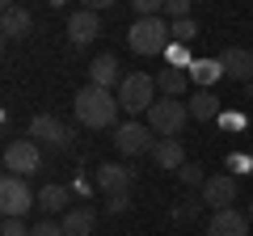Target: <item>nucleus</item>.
I'll use <instances>...</instances> for the list:
<instances>
[{
  "instance_id": "1",
  "label": "nucleus",
  "mask_w": 253,
  "mask_h": 236,
  "mask_svg": "<svg viewBox=\"0 0 253 236\" xmlns=\"http://www.w3.org/2000/svg\"><path fill=\"white\" fill-rule=\"evenodd\" d=\"M72 110H76V122H81V127L106 131V127H114V122H118V110H123V106H118V93L97 89V84H84V89L76 93Z\"/></svg>"
},
{
  "instance_id": "2",
  "label": "nucleus",
  "mask_w": 253,
  "mask_h": 236,
  "mask_svg": "<svg viewBox=\"0 0 253 236\" xmlns=\"http://www.w3.org/2000/svg\"><path fill=\"white\" fill-rule=\"evenodd\" d=\"M126 42L135 55H165L173 46V26L165 17H135L126 30Z\"/></svg>"
},
{
  "instance_id": "3",
  "label": "nucleus",
  "mask_w": 253,
  "mask_h": 236,
  "mask_svg": "<svg viewBox=\"0 0 253 236\" xmlns=\"http://www.w3.org/2000/svg\"><path fill=\"white\" fill-rule=\"evenodd\" d=\"M118 106L126 114H148L156 106V76L148 72H126L123 84H118Z\"/></svg>"
},
{
  "instance_id": "4",
  "label": "nucleus",
  "mask_w": 253,
  "mask_h": 236,
  "mask_svg": "<svg viewBox=\"0 0 253 236\" xmlns=\"http://www.w3.org/2000/svg\"><path fill=\"white\" fill-rule=\"evenodd\" d=\"M144 118H148V127H152L161 139H177L181 127H186V118H190V106L177 101V97H161Z\"/></svg>"
},
{
  "instance_id": "5",
  "label": "nucleus",
  "mask_w": 253,
  "mask_h": 236,
  "mask_svg": "<svg viewBox=\"0 0 253 236\" xmlns=\"http://www.w3.org/2000/svg\"><path fill=\"white\" fill-rule=\"evenodd\" d=\"M42 169V148L34 144V139H9V144H4V173H9V177H34V173Z\"/></svg>"
},
{
  "instance_id": "6",
  "label": "nucleus",
  "mask_w": 253,
  "mask_h": 236,
  "mask_svg": "<svg viewBox=\"0 0 253 236\" xmlns=\"http://www.w3.org/2000/svg\"><path fill=\"white\" fill-rule=\"evenodd\" d=\"M38 207V190H30L26 177H0V211L4 219H26V211Z\"/></svg>"
},
{
  "instance_id": "7",
  "label": "nucleus",
  "mask_w": 253,
  "mask_h": 236,
  "mask_svg": "<svg viewBox=\"0 0 253 236\" xmlns=\"http://www.w3.org/2000/svg\"><path fill=\"white\" fill-rule=\"evenodd\" d=\"M114 148L131 160V156H152V148H156V131L148 127V122H135V118H126V122H118L114 127Z\"/></svg>"
},
{
  "instance_id": "8",
  "label": "nucleus",
  "mask_w": 253,
  "mask_h": 236,
  "mask_svg": "<svg viewBox=\"0 0 253 236\" xmlns=\"http://www.w3.org/2000/svg\"><path fill=\"white\" fill-rule=\"evenodd\" d=\"M30 139H34L38 148H55V152H63V148H72V127H63L55 114H34L30 118V131H26Z\"/></svg>"
},
{
  "instance_id": "9",
  "label": "nucleus",
  "mask_w": 253,
  "mask_h": 236,
  "mask_svg": "<svg viewBox=\"0 0 253 236\" xmlns=\"http://www.w3.org/2000/svg\"><path fill=\"white\" fill-rule=\"evenodd\" d=\"M236 194H241V186H236L232 173H211L207 186L199 190V198H203V207H211V211H228L236 202Z\"/></svg>"
},
{
  "instance_id": "10",
  "label": "nucleus",
  "mask_w": 253,
  "mask_h": 236,
  "mask_svg": "<svg viewBox=\"0 0 253 236\" xmlns=\"http://www.w3.org/2000/svg\"><path fill=\"white\" fill-rule=\"evenodd\" d=\"M93 182H97V190L106 194H131V182H135V169H126V164H97V173H93Z\"/></svg>"
},
{
  "instance_id": "11",
  "label": "nucleus",
  "mask_w": 253,
  "mask_h": 236,
  "mask_svg": "<svg viewBox=\"0 0 253 236\" xmlns=\"http://www.w3.org/2000/svg\"><path fill=\"white\" fill-rule=\"evenodd\" d=\"M93 38H101V17L93 9H76L68 17V42L72 46H89Z\"/></svg>"
},
{
  "instance_id": "12",
  "label": "nucleus",
  "mask_w": 253,
  "mask_h": 236,
  "mask_svg": "<svg viewBox=\"0 0 253 236\" xmlns=\"http://www.w3.org/2000/svg\"><path fill=\"white\" fill-rule=\"evenodd\" d=\"M207 236H249V215L236 207L228 211H211L207 219Z\"/></svg>"
},
{
  "instance_id": "13",
  "label": "nucleus",
  "mask_w": 253,
  "mask_h": 236,
  "mask_svg": "<svg viewBox=\"0 0 253 236\" xmlns=\"http://www.w3.org/2000/svg\"><path fill=\"white\" fill-rule=\"evenodd\" d=\"M30 30H34V13L30 9H21V4H4L0 9V34L9 38V42L30 38Z\"/></svg>"
},
{
  "instance_id": "14",
  "label": "nucleus",
  "mask_w": 253,
  "mask_h": 236,
  "mask_svg": "<svg viewBox=\"0 0 253 236\" xmlns=\"http://www.w3.org/2000/svg\"><path fill=\"white\" fill-rule=\"evenodd\" d=\"M219 64H224L228 80H241V84L253 80V51H245V46H228V51L219 55Z\"/></svg>"
},
{
  "instance_id": "15",
  "label": "nucleus",
  "mask_w": 253,
  "mask_h": 236,
  "mask_svg": "<svg viewBox=\"0 0 253 236\" xmlns=\"http://www.w3.org/2000/svg\"><path fill=\"white\" fill-rule=\"evenodd\" d=\"M89 84H97V89H110V93H118V84H123V72H118V59L114 55H97L89 64Z\"/></svg>"
},
{
  "instance_id": "16",
  "label": "nucleus",
  "mask_w": 253,
  "mask_h": 236,
  "mask_svg": "<svg viewBox=\"0 0 253 236\" xmlns=\"http://www.w3.org/2000/svg\"><path fill=\"white\" fill-rule=\"evenodd\" d=\"M68 202H72V190H68V186H59V182H51V186H42V190H38V211H46V219L51 215H68Z\"/></svg>"
},
{
  "instance_id": "17",
  "label": "nucleus",
  "mask_w": 253,
  "mask_h": 236,
  "mask_svg": "<svg viewBox=\"0 0 253 236\" xmlns=\"http://www.w3.org/2000/svg\"><path fill=\"white\" fill-rule=\"evenodd\" d=\"M152 164H156V169H165V173H177L181 164H186V144H181V139H156Z\"/></svg>"
},
{
  "instance_id": "18",
  "label": "nucleus",
  "mask_w": 253,
  "mask_h": 236,
  "mask_svg": "<svg viewBox=\"0 0 253 236\" xmlns=\"http://www.w3.org/2000/svg\"><path fill=\"white\" fill-rule=\"evenodd\" d=\"M59 224H63V236H93V228H97V211H93V207H72Z\"/></svg>"
},
{
  "instance_id": "19",
  "label": "nucleus",
  "mask_w": 253,
  "mask_h": 236,
  "mask_svg": "<svg viewBox=\"0 0 253 236\" xmlns=\"http://www.w3.org/2000/svg\"><path fill=\"white\" fill-rule=\"evenodd\" d=\"M186 89H190L186 68H161V72H156V93H161V97H181Z\"/></svg>"
},
{
  "instance_id": "20",
  "label": "nucleus",
  "mask_w": 253,
  "mask_h": 236,
  "mask_svg": "<svg viewBox=\"0 0 253 236\" xmlns=\"http://www.w3.org/2000/svg\"><path fill=\"white\" fill-rule=\"evenodd\" d=\"M186 106H190V118H199V122L219 118V97H215L211 89H194V97H190Z\"/></svg>"
},
{
  "instance_id": "21",
  "label": "nucleus",
  "mask_w": 253,
  "mask_h": 236,
  "mask_svg": "<svg viewBox=\"0 0 253 236\" xmlns=\"http://www.w3.org/2000/svg\"><path fill=\"white\" fill-rule=\"evenodd\" d=\"M186 72H190V80L199 84V89H211V84L224 76V64H219V59H194Z\"/></svg>"
},
{
  "instance_id": "22",
  "label": "nucleus",
  "mask_w": 253,
  "mask_h": 236,
  "mask_svg": "<svg viewBox=\"0 0 253 236\" xmlns=\"http://www.w3.org/2000/svg\"><path fill=\"white\" fill-rule=\"evenodd\" d=\"M173 177H177V182L181 186H190V190H194V186H199V190H203V186H207V173H203V164H181V169L177 173H173Z\"/></svg>"
},
{
  "instance_id": "23",
  "label": "nucleus",
  "mask_w": 253,
  "mask_h": 236,
  "mask_svg": "<svg viewBox=\"0 0 253 236\" xmlns=\"http://www.w3.org/2000/svg\"><path fill=\"white\" fill-rule=\"evenodd\" d=\"M173 26V42H181V46H190L194 38H199V21L194 17H181V21H169Z\"/></svg>"
},
{
  "instance_id": "24",
  "label": "nucleus",
  "mask_w": 253,
  "mask_h": 236,
  "mask_svg": "<svg viewBox=\"0 0 253 236\" xmlns=\"http://www.w3.org/2000/svg\"><path fill=\"white\" fill-rule=\"evenodd\" d=\"M228 169H232V177H245V173H253V156L249 152H232L228 156Z\"/></svg>"
},
{
  "instance_id": "25",
  "label": "nucleus",
  "mask_w": 253,
  "mask_h": 236,
  "mask_svg": "<svg viewBox=\"0 0 253 236\" xmlns=\"http://www.w3.org/2000/svg\"><path fill=\"white\" fill-rule=\"evenodd\" d=\"M30 236H63V224L59 219H38V224L30 228Z\"/></svg>"
},
{
  "instance_id": "26",
  "label": "nucleus",
  "mask_w": 253,
  "mask_h": 236,
  "mask_svg": "<svg viewBox=\"0 0 253 236\" xmlns=\"http://www.w3.org/2000/svg\"><path fill=\"white\" fill-rule=\"evenodd\" d=\"M181 17H190L186 0H165V21H181Z\"/></svg>"
},
{
  "instance_id": "27",
  "label": "nucleus",
  "mask_w": 253,
  "mask_h": 236,
  "mask_svg": "<svg viewBox=\"0 0 253 236\" xmlns=\"http://www.w3.org/2000/svg\"><path fill=\"white\" fill-rule=\"evenodd\" d=\"M106 211H110V215H126V211H131V194H110Z\"/></svg>"
},
{
  "instance_id": "28",
  "label": "nucleus",
  "mask_w": 253,
  "mask_h": 236,
  "mask_svg": "<svg viewBox=\"0 0 253 236\" xmlns=\"http://www.w3.org/2000/svg\"><path fill=\"white\" fill-rule=\"evenodd\" d=\"M165 55H169V68H190V55H186V46H181V42H173Z\"/></svg>"
},
{
  "instance_id": "29",
  "label": "nucleus",
  "mask_w": 253,
  "mask_h": 236,
  "mask_svg": "<svg viewBox=\"0 0 253 236\" xmlns=\"http://www.w3.org/2000/svg\"><path fill=\"white\" fill-rule=\"evenodd\" d=\"M0 236H30V228H26V219H4L0 224Z\"/></svg>"
},
{
  "instance_id": "30",
  "label": "nucleus",
  "mask_w": 253,
  "mask_h": 236,
  "mask_svg": "<svg viewBox=\"0 0 253 236\" xmlns=\"http://www.w3.org/2000/svg\"><path fill=\"white\" fill-rule=\"evenodd\" d=\"M199 211H203V198H199V202H194V198H186V207H177L173 215H177V219H194Z\"/></svg>"
},
{
  "instance_id": "31",
  "label": "nucleus",
  "mask_w": 253,
  "mask_h": 236,
  "mask_svg": "<svg viewBox=\"0 0 253 236\" xmlns=\"http://www.w3.org/2000/svg\"><path fill=\"white\" fill-rule=\"evenodd\" d=\"M219 122H224V127H241L245 118H241V114H219Z\"/></svg>"
},
{
  "instance_id": "32",
  "label": "nucleus",
  "mask_w": 253,
  "mask_h": 236,
  "mask_svg": "<svg viewBox=\"0 0 253 236\" xmlns=\"http://www.w3.org/2000/svg\"><path fill=\"white\" fill-rule=\"evenodd\" d=\"M245 215H249V219H253V202H249V211H245Z\"/></svg>"
},
{
  "instance_id": "33",
  "label": "nucleus",
  "mask_w": 253,
  "mask_h": 236,
  "mask_svg": "<svg viewBox=\"0 0 253 236\" xmlns=\"http://www.w3.org/2000/svg\"><path fill=\"white\" fill-rule=\"evenodd\" d=\"M249 156H253V148H249Z\"/></svg>"
}]
</instances>
